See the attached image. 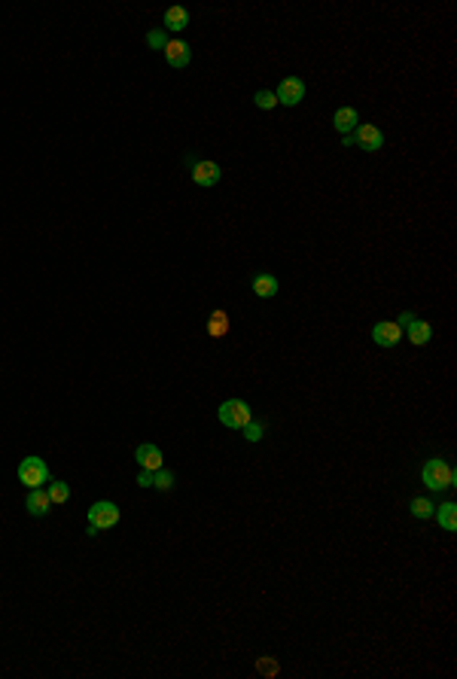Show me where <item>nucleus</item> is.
I'll return each instance as SVG.
<instances>
[{
	"mask_svg": "<svg viewBox=\"0 0 457 679\" xmlns=\"http://www.w3.org/2000/svg\"><path fill=\"white\" fill-rule=\"evenodd\" d=\"M372 342H375L378 348H397V344L403 342V329L390 320L375 323V326H372Z\"/></svg>",
	"mask_w": 457,
	"mask_h": 679,
	"instance_id": "obj_8",
	"label": "nucleus"
},
{
	"mask_svg": "<svg viewBox=\"0 0 457 679\" xmlns=\"http://www.w3.org/2000/svg\"><path fill=\"white\" fill-rule=\"evenodd\" d=\"M146 43H150L153 49H165V46H168V34H165V27H156V31H150V34H146Z\"/></svg>",
	"mask_w": 457,
	"mask_h": 679,
	"instance_id": "obj_22",
	"label": "nucleus"
},
{
	"mask_svg": "<svg viewBox=\"0 0 457 679\" xmlns=\"http://www.w3.org/2000/svg\"><path fill=\"white\" fill-rule=\"evenodd\" d=\"M189 177H192V183H195V186H205V189H210V186H216V183H220L223 171H220V165H216V162H210V159H199V162H192V171H189Z\"/></svg>",
	"mask_w": 457,
	"mask_h": 679,
	"instance_id": "obj_6",
	"label": "nucleus"
},
{
	"mask_svg": "<svg viewBox=\"0 0 457 679\" xmlns=\"http://www.w3.org/2000/svg\"><path fill=\"white\" fill-rule=\"evenodd\" d=\"M135 457H137V463H140V469H150V472H156V469H161V451H159V445H140V448L135 451Z\"/></svg>",
	"mask_w": 457,
	"mask_h": 679,
	"instance_id": "obj_13",
	"label": "nucleus"
},
{
	"mask_svg": "<svg viewBox=\"0 0 457 679\" xmlns=\"http://www.w3.org/2000/svg\"><path fill=\"white\" fill-rule=\"evenodd\" d=\"M153 487H156V491H161V493L174 491V472L165 469V466H161V469H156V472H153Z\"/></svg>",
	"mask_w": 457,
	"mask_h": 679,
	"instance_id": "obj_18",
	"label": "nucleus"
},
{
	"mask_svg": "<svg viewBox=\"0 0 457 679\" xmlns=\"http://www.w3.org/2000/svg\"><path fill=\"white\" fill-rule=\"evenodd\" d=\"M360 125V113H357L354 107H342V110H335V116H333V129L342 134V137H348L350 131Z\"/></svg>",
	"mask_w": 457,
	"mask_h": 679,
	"instance_id": "obj_10",
	"label": "nucleus"
},
{
	"mask_svg": "<svg viewBox=\"0 0 457 679\" xmlns=\"http://www.w3.org/2000/svg\"><path fill=\"white\" fill-rule=\"evenodd\" d=\"M274 98H278V104L296 107V104H302V98H305V82H302L299 76H287V80H280V86L274 89Z\"/></svg>",
	"mask_w": 457,
	"mask_h": 679,
	"instance_id": "obj_7",
	"label": "nucleus"
},
{
	"mask_svg": "<svg viewBox=\"0 0 457 679\" xmlns=\"http://www.w3.org/2000/svg\"><path fill=\"white\" fill-rule=\"evenodd\" d=\"M98 533H101V530H98L95 524H89V527H86V536H98Z\"/></svg>",
	"mask_w": 457,
	"mask_h": 679,
	"instance_id": "obj_27",
	"label": "nucleus"
},
{
	"mask_svg": "<svg viewBox=\"0 0 457 679\" xmlns=\"http://www.w3.org/2000/svg\"><path fill=\"white\" fill-rule=\"evenodd\" d=\"M137 485H140V487H153V472H150V469H140Z\"/></svg>",
	"mask_w": 457,
	"mask_h": 679,
	"instance_id": "obj_26",
	"label": "nucleus"
},
{
	"mask_svg": "<svg viewBox=\"0 0 457 679\" xmlns=\"http://www.w3.org/2000/svg\"><path fill=\"white\" fill-rule=\"evenodd\" d=\"M49 500H52V506H61L70 500V487L67 482H52L49 485Z\"/></svg>",
	"mask_w": 457,
	"mask_h": 679,
	"instance_id": "obj_20",
	"label": "nucleus"
},
{
	"mask_svg": "<svg viewBox=\"0 0 457 679\" xmlns=\"http://www.w3.org/2000/svg\"><path fill=\"white\" fill-rule=\"evenodd\" d=\"M253 101H256L259 110H274V107H278V98H274V91H269V89L256 91V95H253Z\"/></svg>",
	"mask_w": 457,
	"mask_h": 679,
	"instance_id": "obj_21",
	"label": "nucleus"
},
{
	"mask_svg": "<svg viewBox=\"0 0 457 679\" xmlns=\"http://www.w3.org/2000/svg\"><path fill=\"white\" fill-rule=\"evenodd\" d=\"M421 478L430 491H452L457 485V476H454V466L445 463V460H427L424 469H421Z\"/></svg>",
	"mask_w": 457,
	"mask_h": 679,
	"instance_id": "obj_1",
	"label": "nucleus"
},
{
	"mask_svg": "<svg viewBox=\"0 0 457 679\" xmlns=\"http://www.w3.org/2000/svg\"><path fill=\"white\" fill-rule=\"evenodd\" d=\"M25 506H27V512H31L34 518H43V515H49V506H52V500H49V491H43V487H31V493H27Z\"/></svg>",
	"mask_w": 457,
	"mask_h": 679,
	"instance_id": "obj_11",
	"label": "nucleus"
},
{
	"mask_svg": "<svg viewBox=\"0 0 457 679\" xmlns=\"http://www.w3.org/2000/svg\"><path fill=\"white\" fill-rule=\"evenodd\" d=\"M263 433H265V427H263V423H247V427H244V438H247V442H259V438H263Z\"/></svg>",
	"mask_w": 457,
	"mask_h": 679,
	"instance_id": "obj_24",
	"label": "nucleus"
},
{
	"mask_svg": "<svg viewBox=\"0 0 457 679\" xmlns=\"http://www.w3.org/2000/svg\"><path fill=\"white\" fill-rule=\"evenodd\" d=\"M414 320H418V317H414L412 311H403V314H399V320H397V326H399V329H409Z\"/></svg>",
	"mask_w": 457,
	"mask_h": 679,
	"instance_id": "obj_25",
	"label": "nucleus"
},
{
	"mask_svg": "<svg viewBox=\"0 0 457 679\" xmlns=\"http://www.w3.org/2000/svg\"><path fill=\"white\" fill-rule=\"evenodd\" d=\"M430 338H433V326L427 320H414L412 326H409V342L412 344H418V348H424V344H430Z\"/></svg>",
	"mask_w": 457,
	"mask_h": 679,
	"instance_id": "obj_16",
	"label": "nucleus"
},
{
	"mask_svg": "<svg viewBox=\"0 0 457 679\" xmlns=\"http://www.w3.org/2000/svg\"><path fill=\"white\" fill-rule=\"evenodd\" d=\"M89 524H95L98 530L116 527L119 524V506L110 503V500H98V503L89 509Z\"/></svg>",
	"mask_w": 457,
	"mask_h": 679,
	"instance_id": "obj_5",
	"label": "nucleus"
},
{
	"mask_svg": "<svg viewBox=\"0 0 457 679\" xmlns=\"http://www.w3.org/2000/svg\"><path fill=\"white\" fill-rule=\"evenodd\" d=\"M19 482L25 487H43L49 485V466L40 457H25L19 463Z\"/></svg>",
	"mask_w": 457,
	"mask_h": 679,
	"instance_id": "obj_4",
	"label": "nucleus"
},
{
	"mask_svg": "<svg viewBox=\"0 0 457 679\" xmlns=\"http://www.w3.org/2000/svg\"><path fill=\"white\" fill-rule=\"evenodd\" d=\"M165 52V61L171 67H186L189 61H192V52H189V43H183V40H168V46L161 49Z\"/></svg>",
	"mask_w": 457,
	"mask_h": 679,
	"instance_id": "obj_9",
	"label": "nucleus"
},
{
	"mask_svg": "<svg viewBox=\"0 0 457 679\" xmlns=\"http://www.w3.org/2000/svg\"><path fill=\"white\" fill-rule=\"evenodd\" d=\"M189 22H192V19H189V12L183 10V6H171V10L165 12V31H174V34L186 31Z\"/></svg>",
	"mask_w": 457,
	"mask_h": 679,
	"instance_id": "obj_14",
	"label": "nucleus"
},
{
	"mask_svg": "<svg viewBox=\"0 0 457 679\" xmlns=\"http://www.w3.org/2000/svg\"><path fill=\"white\" fill-rule=\"evenodd\" d=\"M220 423L229 430H244L250 423V405L244 399H226L220 405Z\"/></svg>",
	"mask_w": 457,
	"mask_h": 679,
	"instance_id": "obj_3",
	"label": "nucleus"
},
{
	"mask_svg": "<svg viewBox=\"0 0 457 679\" xmlns=\"http://www.w3.org/2000/svg\"><path fill=\"white\" fill-rule=\"evenodd\" d=\"M433 518L439 521V527H442V530L454 533V530H457V506H454V503H442V506L433 512Z\"/></svg>",
	"mask_w": 457,
	"mask_h": 679,
	"instance_id": "obj_15",
	"label": "nucleus"
},
{
	"mask_svg": "<svg viewBox=\"0 0 457 679\" xmlns=\"http://www.w3.org/2000/svg\"><path fill=\"white\" fill-rule=\"evenodd\" d=\"M229 332V314L226 311H214L208 320V335L210 338H223Z\"/></svg>",
	"mask_w": 457,
	"mask_h": 679,
	"instance_id": "obj_17",
	"label": "nucleus"
},
{
	"mask_svg": "<svg viewBox=\"0 0 457 679\" xmlns=\"http://www.w3.org/2000/svg\"><path fill=\"white\" fill-rule=\"evenodd\" d=\"M384 144H388V140H384V131L372 122H360L348 137H344V146H360L366 153H378Z\"/></svg>",
	"mask_w": 457,
	"mask_h": 679,
	"instance_id": "obj_2",
	"label": "nucleus"
},
{
	"mask_svg": "<svg viewBox=\"0 0 457 679\" xmlns=\"http://www.w3.org/2000/svg\"><path fill=\"white\" fill-rule=\"evenodd\" d=\"M250 287H253V293H256L259 299H274V296H278V278H274V274H269V271L253 274Z\"/></svg>",
	"mask_w": 457,
	"mask_h": 679,
	"instance_id": "obj_12",
	"label": "nucleus"
},
{
	"mask_svg": "<svg viewBox=\"0 0 457 679\" xmlns=\"http://www.w3.org/2000/svg\"><path fill=\"white\" fill-rule=\"evenodd\" d=\"M256 667H259V674H263V676H278V670H280L274 658H259Z\"/></svg>",
	"mask_w": 457,
	"mask_h": 679,
	"instance_id": "obj_23",
	"label": "nucleus"
},
{
	"mask_svg": "<svg viewBox=\"0 0 457 679\" xmlns=\"http://www.w3.org/2000/svg\"><path fill=\"white\" fill-rule=\"evenodd\" d=\"M433 512H436V506L427 497H414L412 500V515H414V518L427 521V518H433Z\"/></svg>",
	"mask_w": 457,
	"mask_h": 679,
	"instance_id": "obj_19",
	"label": "nucleus"
}]
</instances>
